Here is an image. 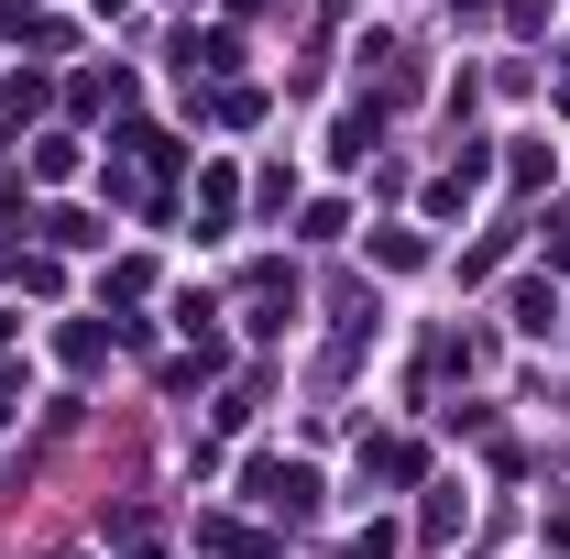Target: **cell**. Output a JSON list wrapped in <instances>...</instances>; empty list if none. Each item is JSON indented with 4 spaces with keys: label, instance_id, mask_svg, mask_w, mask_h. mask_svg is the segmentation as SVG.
I'll list each match as a JSON object with an SVG mask.
<instances>
[{
    "label": "cell",
    "instance_id": "obj_1",
    "mask_svg": "<svg viewBox=\"0 0 570 559\" xmlns=\"http://www.w3.org/2000/svg\"><path fill=\"white\" fill-rule=\"evenodd\" d=\"M209 549H219V559H275L264 538H242V527H209Z\"/></svg>",
    "mask_w": 570,
    "mask_h": 559
}]
</instances>
